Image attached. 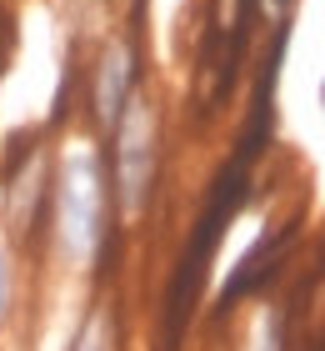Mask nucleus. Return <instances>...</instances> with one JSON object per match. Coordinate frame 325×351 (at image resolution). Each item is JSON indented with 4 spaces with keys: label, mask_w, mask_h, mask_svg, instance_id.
I'll return each instance as SVG.
<instances>
[{
    "label": "nucleus",
    "mask_w": 325,
    "mask_h": 351,
    "mask_svg": "<svg viewBox=\"0 0 325 351\" xmlns=\"http://www.w3.org/2000/svg\"><path fill=\"white\" fill-rule=\"evenodd\" d=\"M45 196H51V151L30 146L0 186V231L15 246L45 226Z\"/></svg>",
    "instance_id": "20e7f679"
},
{
    "label": "nucleus",
    "mask_w": 325,
    "mask_h": 351,
    "mask_svg": "<svg viewBox=\"0 0 325 351\" xmlns=\"http://www.w3.org/2000/svg\"><path fill=\"white\" fill-rule=\"evenodd\" d=\"M246 351H281V316H275V311H265V316L255 322Z\"/></svg>",
    "instance_id": "0eeeda50"
},
{
    "label": "nucleus",
    "mask_w": 325,
    "mask_h": 351,
    "mask_svg": "<svg viewBox=\"0 0 325 351\" xmlns=\"http://www.w3.org/2000/svg\"><path fill=\"white\" fill-rule=\"evenodd\" d=\"M116 201H110L105 146L95 131H75L51 151V196H45V241L51 261L70 276H90L105 256Z\"/></svg>",
    "instance_id": "f257e3e1"
},
{
    "label": "nucleus",
    "mask_w": 325,
    "mask_h": 351,
    "mask_svg": "<svg viewBox=\"0 0 325 351\" xmlns=\"http://www.w3.org/2000/svg\"><path fill=\"white\" fill-rule=\"evenodd\" d=\"M15 296H21V251L0 231V337H5V326L15 316Z\"/></svg>",
    "instance_id": "423d86ee"
},
{
    "label": "nucleus",
    "mask_w": 325,
    "mask_h": 351,
    "mask_svg": "<svg viewBox=\"0 0 325 351\" xmlns=\"http://www.w3.org/2000/svg\"><path fill=\"white\" fill-rule=\"evenodd\" d=\"M60 351H120V311L110 296H95L86 311H80V322L70 326V337H65Z\"/></svg>",
    "instance_id": "39448f33"
},
{
    "label": "nucleus",
    "mask_w": 325,
    "mask_h": 351,
    "mask_svg": "<svg viewBox=\"0 0 325 351\" xmlns=\"http://www.w3.org/2000/svg\"><path fill=\"white\" fill-rule=\"evenodd\" d=\"M135 90H140V56H135V45H130V36H105L101 51H95V60H90V81H86L90 131L105 136Z\"/></svg>",
    "instance_id": "7ed1b4c3"
},
{
    "label": "nucleus",
    "mask_w": 325,
    "mask_h": 351,
    "mask_svg": "<svg viewBox=\"0 0 325 351\" xmlns=\"http://www.w3.org/2000/svg\"><path fill=\"white\" fill-rule=\"evenodd\" d=\"M105 171H110L116 221H125V226L145 221L160 181V106L145 86L130 95L116 125L105 131Z\"/></svg>",
    "instance_id": "f03ea898"
}]
</instances>
